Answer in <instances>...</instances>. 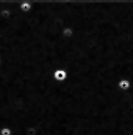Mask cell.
Segmentation results:
<instances>
[{"label": "cell", "instance_id": "obj_1", "mask_svg": "<svg viewBox=\"0 0 133 135\" xmlns=\"http://www.w3.org/2000/svg\"><path fill=\"white\" fill-rule=\"evenodd\" d=\"M67 79H68V74L64 69H56L53 73V80L55 82H58V83H64Z\"/></svg>", "mask_w": 133, "mask_h": 135}, {"label": "cell", "instance_id": "obj_2", "mask_svg": "<svg viewBox=\"0 0 133 135\" xmlns=\"http://www.w3.org/2000/svg\"><path fill=\"white\" fill-rule=\"evenodd\" d=\"M116 86L120 90H122V92H127V90H130L131 87H132V82H131L130 79H121V80H119V82H118Z\"/></svg>", "mask_w": 133, "mask_h": 135}, {"label": "cell", "instance_id": "obj_3", "mask_svg": "<svg viewBox=\"0 0 133 135\" xmlns=\"http://www.w3.org/2000/svg\"><path fill=\"white\" fill-rule=\"evenodd\" d=\"M61 35H62V37L66 40H72L76 35V31L71 25H66V27L61 30Z\"/></svg>", "mask_w": 133, "mask_h": 135}, {"label": "cell", "instance_id": "obj_4", "mask_svg": "<svg viewBox=\"0 0 133 135\" xmlns=\"http://www.w3.org/2000/svg\"><path fill=\"white\" fill-rule=\"evenodd\" d=\"M33 3L31 1H22L19 5V10L23 13H29V12L33 11Z\"/></svg>", "mask_w": 133, "mask_h": 135}, {"label": "cell", "instance_id": "obj_5", "mask_svg": "<svg viewBox=\"0 0 133 135\" xmlns=\"http://www.w3.org/2000/svg\"><path fill=\"white\" fill-rule=\"evenodd\" d=\"M25 134L26 135H39V128L35 124H30V126L25 127Z\"/></svg>", "mask_w": 133, "mask_h": 135}, {"label": "cell", "instance_id": "obj_6", "mask_svg": "<svg viewBox=\"0 0 133 135\" xmlns=\"http://www.w3.org/2000/svg\"><path fill=\"white\" fill-rule=\"evenodd\" d=\"M0 135H13V129L11 127H3L0 129Z\"/></svg>", "mask_w": 133, "mask_h": 135}]
</instances>
